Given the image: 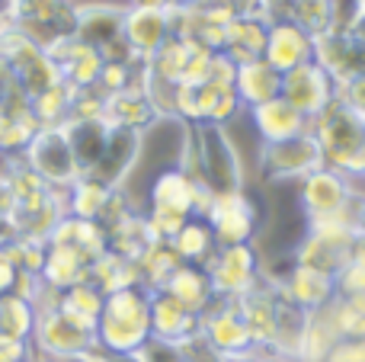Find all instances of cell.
I'll return each mask as SVG.
<instances>
[{"instance_id": "cell-37", "label": "cell", "mask_w": 365, "mask_h": 362, "mask_svg": "<svg viewBox=\"0 0 365 362\" xmlns=\"http://www.w3.org/2000/svg\"><path fill=\"white\" fill-rule=\"evenodd\" d=\"M336 100H343L349 109H356L359 115H365V74L356 77V81L346 83V87L336 90Z\"/></svg>"}, {"instance_id": "cell-8", "label": "cell", "mask_w": 365, "mask_h": 362, "mask_svg": "<svg viewBox=\"0 0 365 362\" xmlns=\"http://www.w3.org/2000/svg\"><path fill=\"white\" fill-rule=\"evenodd\" d=\"M202 218L208 222L218 247L253 244V234H257V205L250 202L247 190L212 196V202H208V209Z\"/></svg>"}, {"instance_id": "cell-47", "label": "cell", "mask_w": 365, "mask_h": 362, "mask_svg": "<svg viewBox=\"0 0 365 362\" xmlns=\"http://www.w3.org/2000/svg\"><path fill=\"white\" fill-rule=\"evenodd\" d=\"M362 6H365V0H362Z\"/></svg>"}, {"instance_id": "cell-48", "label": "cell", "mask_w": 365, "mask_h": 362, "mask_svg": "<svg viewBox=\"0 0 365 362\" xmlns=\"http://www.w3.org/2000/svg\"><path fill=\"white\" fill-rule=\"evenodd\" d=\"M0 157H4V154H0Z\"/></svg>"}, {"instance_id": "cell-14", "label": "cell", "mask_w": 365, "mask_h": 362, "mask_svg": "<svg viewBox=\"0 0 365 362\" xmlns=\"http://www.w3.org/2000/svg\"><path fill=\"white\" fill-rule=\"evenodd\" d=\"M199 337V314L186 311L167 292H151V340L182 350Z\"/></svg>"}, {"instance_id": "cell-7", "label": "cell", "mask_w": 365, "mask_h": 362, "mask_svg": "<svg viewBox=\"0 0 365 362\" xmlns=\"http://www.w3.org/2000/svg\"><path fill=\"white\" fill-rule=\"evenodd\" d=\"M205 273L212 279L215 299H240L257 286L259 276V257L253 244H231V247H218L215 257L205 263Z\"/></svg>"}, {"instance_id": "cell-28", "label": "cell", "mask_w": 365, "mask_h": 362, "mask_svg": "<svg viewBox=\"0 0 365 362\" xmlns=\"http://www.w3.org/2000/svg\"><path fill=\"white\" fill-rule=\"evenodd\" d=\"M180 263L182 260L177 257V250L170 247V241H154L138 260L141 286H145L148 292H160V289L167 286V279L180 269Z\"/></svg>"}, {"instance_id": "cell-27", "label": "cell", "mask_w": 365, "mask_h": 362, "mask_svg": "<svg viewBox=\"0 0 365 362\" xmlns=\"http://www.w3.org/2000/svg\"><path fill=\"white\" fill-rule=\"evenodd\" d=\"M113 186L100 183L93 177H81L74 186H68V215L87 218V222H100L106 215L109 202H113Z\"/></svg>"}, {"instance_id": "cell-20", "label": "cell", "mask_w": 365, "mask_h": 362, "mask_svg": "<svg viewBox=\"0 0 365 362\" xmlns=\"http://www.w3.org/2000/svg\"><path fill=\"white\" fill-rule=\"evenodd\" d=\"M160 292L177 299L180 305L192 314H205L215 301L212 279H208L205 267H195V263H180V269L167 279V286L160 289Z\"/></svg>"}, {"instance_id": "cell-12", "label": "cell", "mask_w": 365, "mask_h": 362, "mask_svg": "<svg viewBox=\"0 0 365 362\" xmlns=\"http://www.w3.org/2000/svg\"><path fill=\"white\" fill-rule=\"evenodd\" d=\"M314 61L340 90L365 74V45L353 32H324L314 38Z\"/></svg>"}, {"instance_id": "cell-38", "label": "cell", "mask_w": 365, "mask_h": 362, "mask_svg": "<svg viewBox=\"0 0 365 362\" xmlns=\"http://www.w3.org/2000/svg\"><path fill=\"white\" fill-rule=\"evenodd\" d=\"M324 362H365V337L362 340H340L336 350Z\"/></svg>"}, {"instance_id": "cell-23", "label": "cell", "mask_w": 365, "mask_h": 362, "mask_svg": "<svg viewBox=\"0 0 365 362\" xmlns=\"http://www.w3.org/2000/svg\"><path fill=\"white\" fill-rule=\"evenodd\" d=\"M240 113H244V106H240L234 87L212 83V81L195 87V115H199L195 125H227Z\"/></svg>"}, {"instance_id": "cell-17", "label": "cell", "mask_w": 365, "mask_h": 362, "mask_svg": "<svg viewBox=\"0 0 365 362\" xmlns=\"http://www.w3.org/2000/svg\"><path fill=\"white\" fill-rule=\"evenodd\" d=\"M247 115H250V125H253V132H257L259 145L295 138V135H304L311 128V122L304 119L285 96H276V100L263 103V106L247 109Z\"/></svg>"}, {"instance_id": "cell-10", "label": "cell", "mask_w": 365, "mask_h": 362, "mask_svg": "<svg viewBox=\"0 0 365 362\" xmlns=\"http://www.w3.org/2000/svg\"><path fill=\"white\" fill-rule=\"evenodd\" d=\"M298 202H302L304 218H324V215H336L356 205V192L343 173L321 167V170L308 173L298 183Z\"/></svg>"}, {"instance_id": "cell-35", "label": "cell", "mask_w": 365, "mask_h": 362, "mask_svg": "<svg viewBox=\"0 0 365 362\" xmlns=\"http://www.w3.org/2000/svg\"><path fill=\"white\" fill-rule=\"evenodd\" d=\"M336 295H365V267L343 263L336 273Z\"/></svg>"}, {"instance_id": "cell-34", "label": "cell", "mask_w": 365, "mask_h": 362, "mask_svg": "<svg viewBox=\"0 0 365 362\" xmlns=\"http://www.w3.org/2000/svg\"><path fill=\"white\" fill-rule=\"evenodd\" d=\"M330 10H334V26L330 32H349L356 26V19L362 16V0H330Z\"/></svg>"}, {"instance_id": "cell-2", "label": "cell", "mask_w": 365, "mask_h": 362, "mask_svg": "<svg viewBox=\"0 0 365 362\" xmlns=\"http://www.w3.org/2000/svg\"><path fill=\"white\" fill-rule=\"evenodd\" d=\"M151 343V292L145 286L109 292L96 321V346L109 356H135Z\"/></svg>"}, {"instance_id": "cell-11", "label": "cell", "mask_w": 365, "mask_h": 362, "mask_svg": "<svg viewBox=\"0 0 365 362\" xmlns=\"http://www.w3.org/2000/svg\"><path fill=\"white\" fill-rule=\"evenodd\" d=\"M173 36L167 6H128L122 16V38L138 64H145Z\"/></svg>"}, {"instance_id": "cell-46", "label": "cell", "mask_w": 365, "mask_h": 362, "mask_svg": "<svg viewBox=\"0 0 365 362\" xmlns=\"http://www.w3.org/2000/svg\"><path fill=\"white\" fill-rule=\"evenodd\" d=\"M253 4H257V0H250V10H253Z\"/></svg>"}, {"instance_id": "cell-22", "label": "cell", "mask_w": 365, "mask_h": 362, "mask_svg": "<svg viewBox=\"0 0 365 362\" xmlns=\"http://www.w3.org/2000/svg\"><path fill=\"white\" fill-rule=\"evenodd\" d=\"M340 327L334 321V311L327 308H317L308 314L304 321V333H302V346H298L295 362H324L340 343Z\"/></svg>"}, {"instance_id": "cell-42", "label": "cell", "mask_w": 365, "mask_h": 362, "mask_svg": "<svg viewBox=\"0 0 365 362\" xmlns=\"http://www.w3.org/2000/svg\"><path fill=\"white\" fill-rule=\"evenodd\" d=\"M167 10H186V6H195L199 0H160Z\"/></svg>"}, {"instance_id": "cell-15", "label": "cell", "mask_w": 365, "mask_h": 362, "mask_svg": "<svg viewBox=\"0 0 365 362\" xmlns=\"http://www.w3.org/2000/svg\"><path fill=\"white\" fill-rule=\"evenodd\" d=\"M276 305H279V292L272 286V279H259L250 292L237 299V308L244 314V324L250 331L257 353L272 350V340H276Z\"/></svg>"}, {"instance_id": "cell-31", "label": "cell", "mask_w": 365, "mask_h": 362, "mask_svg": "<svg viewBox=\"0 0 365 362\" xmlns=\"http://www.w3.org/2000/svg\"><path fill=\"white\" fill-rule=\"evenodd\" d=\"M36 318L38 314L32 308V301L19 299L16 292L0 295V333L16 340H29L32 331H36Z\"/></svg>"}, {"instance_id": "cell-43", "label": "cell", "mask_w": 365, "mask_h": 362, "mask_svg": "<svg viewBox=\"0 0 365 362\" xmlns=\"http://www.w3.org/2000/svg\"><path fill=\"white\" fill-rule=\"evenodd\" d=\"M349 32H353V36H356V38H359V42L365 45V10H362V16L356 19V26H353V29H349Z\"/></svg>"}, {"instance_id": "cell-3", "label": "cell", "mask_w": 365, "mask_h": 362, "mask_svg": "<svg viewBox=\"0 0 365 362\" xmlns=\"http://www.w3.org/2000/svg\"><path fill=\"white\" fill-rule=\"evenodd\" d=\"M199 340L221 362L253 356V340L244 324L237 299H215L205 314H199Z\"/></svg>"}, {"instance_id": "cell-18", "label": "cell", "mask_w": 365, "mask_h": 362, "mask_svg": "<svg viewBox=\"0 0 365 362\" xmlns=\"http://www.w3.org/2000/svg\"><path fill=\"white\" fill-rule=\"evenodd\" d=\"M266 32H269V26H266L257 13H237V16L225 26V45H221V51H225L234 64L257 61L266 51Z\"/></svg>"}, {"instance_id": "cell-32", "label": "cell", "mask_w": 365, "mask_h": 362, "mask_svg": "<svg viewBox=\"0 0 365 362\" xmlns=\"http://www.w3.org/2000/svg\"><path fill=\"white\" fill-rule=\"evenodd\" d=\"M334 321L340 327L343 340H362L365 337V295H336L330 301Z\"/></svg>"}, {"instance_id": "cell-33", "label": "cell", "mask_w": 365, "mask_h": 362, "mask_svg": "<svg viewBox=\"0 0 365 362\" xmlns=\"http://www.w3.org/2000/svg\"><path fill=\"white\" fill-rule=\"evenodd\" d=\"M292 23L298 29H304L311 38L330 32L334 26V10H330V0H292Z\"/></svg>"}, {"instance_id": "cell-24", "label": "cell", "mask_w": 365, "mask_h": 362, "mask_svg": "<svg viewBox=\"0 0 365 362\" xmlns=\"http://www.w3.org/2000/svg\"><path fill=\"white\" fill-rule=\"evenodd\" d=\"M103 301H106V295L87 279V282H77V286L64 289V292L58 295V311L74 321L77 327L96 333V321H100V314H103Z\"/></svg>"}, {"instance_id": "cell-6", "label": "cell", "mask_w": 365, "mask_h": 362, "mask_svg": "<svg viewBox=\"0 0 365 362\" xmlns=\"http://www.w3.org/2000/svg\"><path fill=\"white\" fill-rule=\"evenodd\" d=\"M29 343H32V353H36L38 359L74 362L96 346V333L77 327L74 321L64 318L58 308H51V311H38L36 331H32Z\"/></svg>"}, {"instance_id": "cell-13", "label": "cell", "mask_w": 365, "mask_h": 362, "mask_svg": "<svg viewBox=\"0 0 365 362\" xmlns=\"http://www.w3.org/2000/svg\"><path fill=\"white\" fill-rule=\"evenodd\" d=\"M272 286L279 289V295L285 301L298 305L308 314L317 311V308H327L336 299V276L311 269V267H298V263H292L279 279H272Z\"/></svg>"}, {"instance_id": "cell-5", "label": "cell", "mask_w": 365, "mask_h": 362, "mask_svg": "<svg viewBox=\"0 0 365 362\" xmlns=\"http://www.w3.org/2000/svg\"><path fill=\"white\" fill-rule=\"evenodd\" d=\"M257 164L266 180H289V183L295 180V183H302L308 173L324 167V154H321L314 132L308 128L304 135H295V138L259 145Z\"/></svg>"}, {"instance_id": "cell-39", "label": "cell", "mask_w": 365, "mask_h": 362, "mask_svg": "<svg viewBox=\"0 0 365 362\" xmlns=\"http://www.w3.org/2000/svg\"><path fill=\"white\" fill-rule=\"evenodd\" d=\"M16 276H19L16 263L10 260V254H6L4 244H0V295L13 292V286H16Z\"/></svg>"}, {"instance_id": "cell-44", "label": "cell", "mask_w": 365, "mask_h": 362, "mask_svg": "<svg viewBox=\"0 0 365 362\" xmlns=\"http://www.w3.org/2000/svg\"><path fill=\"white\" fill-rule=\"evenodd\" d=\"M253 362H295V359H285V356H276V353H257Z\"/></svg>"}, {"instance_id": "cell-4", "label": "cell", "mask_w": 365, "mask_h": 362, "mask_svg": "<svg viewBox=\"0 0 365 362\" xmlns=\"http://www.w3.org/2000/svg\"><path fill=\"white\" fill-rule=\"evenodd\" d=\"M23 154H26V167H29L45 186L68 190V186H74L77 180L83 177L61 125L58 128H38L36 138L29 141V148H26Z\"/></svg>"}, {"instance_id": "cell-45", "label": "cell", "mask_w": 365, "mask_h": 362, "mask_svg": "<svg viewBox=\"0 0 365 362\" xmlns=\"http://www.w3.org/2000/svg\"><path fill=\"white\" fill-rule=\"evenodd\" d=\"M32 362H55V359H38V356H36V359H32Z\"/></svg>"}, {"instance_id": "cell-19", "label": "cell", "mask_w": 365, "mask_h": 362, "mask_svg": "<svg viewBox=\"0 0 365 362\" xmlns=\"http://www.w3.org/2000/svg\"><path fill=\"white\" fill-rule=\"evenodd\" d=\"M279 90H282V74H279L276 68H269L266 58L237 64V74H234V93H237L244 113L253 109V106H263V103L276 100Z\"/></svg>"}, {"instance_id": "cell-16", "label": "cell", "mask_w": 365, "mask_h": 362, "mask_svg": "<svg viewBox=\"0 0 365 362\" xmlns=\"http://www.w3.org/2000/svg\"><path fill=\"white\" fill-rule=\"evenodd\" d=\"M266 64L276 68L279 74L298 68V64L314 61V38L304 29H298L292 19L285 23H272L266 32V51H263Z\"/></svg>"}, {"instance_id": "cell-36", "label": "cell", "mask_w": 365, "mask_h": 362, "mask_svg": "<svg viewBox=\"0 0 365 362\" xmlns=\"http://www.w3.org/2000/svg\"><path fill=\"white\" fill-rule=\"evenodd\" d=\"M32 359H36V353H32L29 340H16L0 333V362H32Z\"/></svg>"}, {"instance_id": "cell-29", "label": "cell", "mask_w": 365, "mask_h": 362, "mask_svg": "<svg viewBox=\"0 0 365 362\" xmlns=\"http://www.w3.org/2000/svg\"><path fill=\"white\" fill-rule=\"evenodd\" d=\"M279 292V289H276ZM304 321H308V311H302L298 305L285 301L279 295V305H276V340H272V350L276 356L285 359H295L298 356V346H302V333H304Z\"/></svg>"}, {"instance_id": "cell-40", "label": "cell", "mask_w": 365, "mask_h": 362, "mask_svg": "<svg viewBox=\"0 0 365 362\" xmlns=\"http://www.w3.org/2000/svg\"><path fill=\"white\" fill-rule=\"evenodd\" d=\"M346 263H356V267H365V231H356V237L346 247Z\"/></svg>"}, {"instance_id": "cell-21", "label": "cell", "mask_w": 365, "mask_h": 362, "mask_svg": "<svg viewBox=\"0 0 365 362\" xmlns=\"http://www.w3.org/2000/svg\"><path fill=\"white\" fill-rule=\"evenodd\" d=\"M42 282L51 286L55 292L77 286V282L90 279V260L81 250L68 247V244H48L45 247V263H42Z\"/></svg>"}, {"instance_id": "cell-26", "label": "cell", "mask_w": 365, "mask_h": 362, "mask_svg": "<svg viewBox=\"0 0 365 362\" xmlns=\"http://www.w3.org/2000/svg\"><path fill=\"white\" fill-rule=\"evenodd\" d=\"M170 247L177 250V257L182 263H195V267H205L215 257L218 244H215V234L208 228L205 218H189L186 224L170 237Z\"/></svg>"}, {"instance_id": "cell-30", "label": "cell", "mask_w": 365, "mask_h": 362, "mask_svg": "<svg viewBox=\"0 0 365 362\" xmlns=\"http://www.w3.org/2000/svg\"><path fill=\"white\" fill-rule=\"evenodd\" d=\"M292 263H298V267H311V269H321V273L336 276V273H340V267L346 263V250L334 247V244L321 241L317 234H308V231H304L302 244L295 247V257H292Z\"/></svg>"}, {"instance_id": "cell-9", "label": "cell", "mask_w": 365, "mask_h": 362, "mask_svg": "<svg viewBox=\"0 0 365 362\" xmlns=\"http://www.w3.org/2000/svg\"><path fill=\"white\" fill-rule=\"evenodd\" d=\"M279 96H285L311 122L336 100V83L330 81V74L317 61H308V64H298V68L285 71Z\"/></svg>"}, {"instance_id": "cell-1", "label": "cell", "mask_w": 365, "mask_h": 362, "mask_svg": "<svg viewBox=\"0 0 365 362\" xmlns=\"http://www.w3.org/2000/svg\"><path fill=\"white\" fill-rule=\"evenodd\" d=\"M311 132L321 145L324 167L343 173L359 196L365 183V115L343 100H334L317 119H311Z\"/></svg>"}, {"instance_id": "cell-41", "label": "cell", "mask_w": 365, "mask_h": 362, "mask_svg": "<svg viewBox=\"0 0 365 362\" xmlns=\"http://www.w3.org/2000/svg\"><path fill=\"white\" fill-rule=\"evenodd\" d=\"M356 231H365V196L356 199Z\"/></svg>"}, {"instance_id": "cell-25", "label": "cell", "mask_w": 365, "mask_h": 362, "mask_svg": "<svg viewBox=\"0 0 365 362\" xmlns=\"http://www.w3.org/2000/svg\"><path fill=\"white\" fill-rule=\"evenodd\" d=\"M90 282H93L103 295L119 292V289L141 286L138 263L128 260V257H122V254H115V250H106L103 257H96V260L90 263Z\"/></svg>"}]
</instances>
